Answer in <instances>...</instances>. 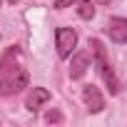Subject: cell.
<instances>
[{
    "mask_svg": "<svg viewBox=\"0 0 127 127\" xmlns=\"http://www.w3.org/2000/svg\"><path fill=\"white\" fill-rule=\"evenodd\" d=\"M45 120H47V122H62V115H60L57 110H50V112L45 115Z\"/></svg>",
    "mask_w": 127,
    "mask_h": 127,
    "instance_id": "9c48e42d",
    "label": "cell"
},
{
    "mask_svg": "<svg viewBox=\"0 0 127 127\" xmlns=\"http://www.w3.org/2000/svg\"><path fill=\"white\" fill-rule=\"evenodd\" d=\"M80 0H55V8L62 10V8H67V5H77Z\"/></svg>",
    "mask_w": 127,
    "mask_h": 127,
    "instance_id": "30bf717a",
    "label": "cell"
},
{
    "mask_svg": "<svg viewBox=\"0 0 127 127\" xmlns=\"http://www.w3.org/2000/svg\"><path fill=\"white\" fill-rule=\"evenodd\" d=\"M28 82H30V77H28V70L20 62V52L8 50L0 57V97L23 92L28 87Z\"/></svg>",
    "mask_w": 127,
    "mask_h": 127,
    "instance_id": "6da1fadb",
    "label": "cell"
},
{
    "mask_svg": "<svg viewBox=\"0 0 127 127\" xmlns=\"http://www.w3.org/2000/svg\"><path fill=\"white\" fill-rule=\"evenodd\" d=\"M90 47H92L95 67H97L102 82L107 85V90H110L112 95H117V92H120V87H117V77H115V70H112V65H110V60H107V52H105L102 42H100V40H90Z\"/></svg>",
    "mask_w": 127,
    "mask_h": 127,
    "instance_id": "7a4b0ae2",
    "label": "cell"
},
{
    "mask_svg": "<svg viewBox=\"0 0 127 127\" xmlns=\"http://www.w3.org/2000/svg\"><path fill=\"white\" fill-rule=\"evenodd\" d=\"M75 45H77V32L72 28H57L55 30V47H57V55L62 60L72 55Z\"/></svg>",
    "mask_w": 127,
    "mask_h": 127,
    "instance_id": "3957f363",
    "label": "cell"
},
{
    "mask_svg": "<svg viewBox=\"0 0 127 127\" xmlns=\"http://www.w3.org/2000/svg\"><path fill=\"white\" fill-rule=\"evenodd\" d=\"M82 100L87 105V112H102L105 110V97L97 85H82Z\"/></svg>",
    "mask_w": 127,
    "mask_h": 127,
    "instance_id": "277c9868",
    "label": "cell"
},
{
    "mask_svg": "<svg viewBox=\"0 0 127 127\" xmlns=\"http://www.w3.org/2000/svg\"><path fill=\"white\" fill-rule=\"evenodd\" d=\"M87 67H90L87 52H75V55H72V62H70V77H72V80H80V77L87 72Z\"/></svg>",
    "mask_w": 127,
    "mask_h": 127,
    "instance_id": "52a82bcc",
    "label": "cell"
},
{
    "mask_svg": "<svg viewBox=\"0 0 127 127\" xmlns=\"http://www.w3.org/2000/svg\"><path fill=\"white\" fill-rule=\"evenodd\" d=\"M107 35H110L112 42H117V45L127 42V18H110V23H107Z\"/></svg>",
    "mask_w": 127,
    "mask_h": 127,
    "instance_id": "5b68a950",
    "label": "cell"
},
{
    "mask_svg": "<svg viewBox=\"0 0 127 127\" xmlns=\"http://www.w3.org/2000/svg\"><path fill=\"white\" fill-rule=\"evenodd\" d=\"M8 3H20V0H8Z\"/></svg>",
    "mask_w": 127,
    "mask_h": 127,
    "instance_id": "7c38bea8",
    "label": "cell"
},
{
    "mask_svg": "<svg viewBox=\"0 0 127 127\" xmlns=\"http://www.w3.org/2000/svg\"><path fill=\"white\" fill-rule=\"evenodd\" d=\"M92 3H97V5H110L112 0H92Z\"/></svg>",
    "mask_w": 127,
    "mask_h": 127,
    "instance_id": "8fae6325",
    "label": "cell"
},
{
    "mask_svg": "<svg viewBox=\"0 0 127 127\" xmlns=\"http://www.w3.org/2000/svg\"><path fill=\"white\" fill-rule=\"evenodd\" d=\"M47 100H50V90H45V87H32L30 95H28V100H25V107H28L30 112H37Z\"/></svg>",
    "mask_w": 127,
    "mask_h": 127,
    "instance_id": "8992f818",
    "label": "cell"
},
{
    "mask_svg": "<svg viewBox=\"0 0 127 127\" xmlns=\"http://www.w3.org/2000/svg\"><path fill=\"white\" fill-rule=\"evenodd\" d=\"M77 15H80L82 20L95 18V8H92V3H90V0H80V3H77Z\"/></svg>",
    "mask_w": 127,
    "mask_h": 127,
    "instance_id": "ba28073f",
    "label": "cell"
}]
</instances>
